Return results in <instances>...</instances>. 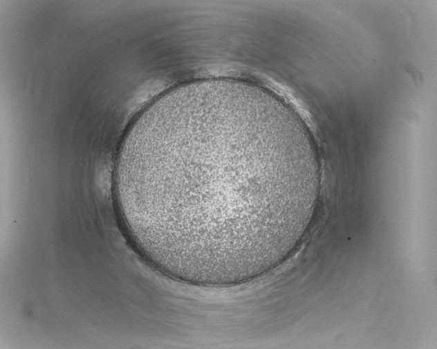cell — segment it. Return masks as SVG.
<instances>
[{
    "mask_svg": "<svg viewBox=\"0 0 437 349\" xmlns=\"http://www.w3.org/2000/svg\"><path fill=\"white\" fill-rule=\"evenodd\" d=\"M322 166L298 115L262 89L195 84L156 99L120 146L114 188L138 250L178 280L230 286L276 267L316 213Z\"/></svg>",
    "mask_w": 437,
    "mask_h": 349,
    "instance_id": "1",
    "label": "cell"
}]
</instances>
